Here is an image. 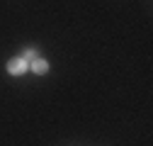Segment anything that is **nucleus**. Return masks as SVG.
<instances>
[{"label": "nucleus", "mask_w": 153, "mask_h": 146, "mask_svg": "<svg viewBox=\"0 0 153 146\" xmlns=\"http://www.w3.org/2000/svg\"><path fill=\"white\" fill-rule=\"evenodd\" d=\"M27 68H29V61L22 59V56H15V59L7 61V73H10V76H22Z\"/></svg>", "instance_id": "obj_1"}, {"label": "nucleus", "mask_w": 153, "mask_h": 146, "mask_svg": "<svg viewBox=\"0 0 153 146\" xmlns=\"http://www.w3.org/2000/svg\"><path fill=\"white\" fill-rule=\"evenodd\" d=\"M29 66H32V71H34V73H39V76L49 71V63H46L44 59H39V56H36L34 61H29Z\"/></svg>", "instance_id": "obj_2"}, {"label": "nucleus", "mask_w": 153, "mask_h": 146, "mask_svg": "<svg viewBox=\"0 0 153 146\" xmlns=\"http://www.w3.org/2000/svg\"><path fill=\"white\" fill-rule=\"evenodd\" d=\"M22 59H27V61H34V59H36V51H32V49H29V51H25V54H22Z\"/></svg>", "instance_id": "obj_3"}]
</instances>
